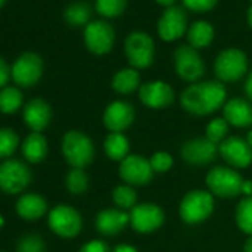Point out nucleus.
Segmentation results:
<instances>
[{"mask_svg": "<svg viewBox=\"0 0 252 252\" xmlns=\"http://www.w3.org/2000/svg\"><path fill=\"white\" fill-rule=\"evenodd\" d=\"M225 99V86L218 80H206L186 88L181 94L180 102L183 110L193 116H208L224 107Z\"/></svg>", "mask_w": 252, "mask_h": 252, "instance_id": "nucleus-1", "label": "nucleus"}, {"mask_svg": "<svg viewBox=\"0 0 252 252\" xmlns=\"http://www.w3.org/2000/svg\"><path fill=\"white\" fill-rule=\"evenodd\" d=\"M215 209L214 194L205 190H191L180 202V217L189 225L206 221Z\"/></svg>", "mask_w": 252, "mask_h": 252, "instance_id": "nucleus-2", "label": "nucleus"}, {"mask_svg": "<svg viewBox=\"0 0 252 252\" xmlns=\"http://www.w3.org/2000/svg\"><path fill=\"white\" fill-rule=\"evenodd\" d=\"M63 155L71 168H86L92 163L95 147L92 140L82 131H68L63 138Z\"/></svg>", "mask_w": 252, "mask_h": 252, "instance_id": "nucleus-3", "label": "nucleus"}, {"mask_svg": "<svg viewBox=\"0 0 252 252\" xmlns=\"http://www.w3.org/2000/svg\"><path fill=\"white\" fill-rule=\"evenodd\" d=\"M125 55L132 68H149L156 57L155 40L144 32H132L125 39Z\"/></svg>", "mask_w": 252, "mask_h": 252, "instance_id": "nucleus-4", "label": "nucleus"}, {"mask_svg": "<svg viewBox=\"0 0 252 252\" xmlns=\"http://www.w3.org/2000/svg\"><path fill=\"white\" fill-rule=\"evenodd\" d=\"M242 175L228 166H215L206 174V186L211 194L231 199L242 194Z\"/></svg>", "mask_w": 252, "mask_h": 252, "instance_id": "nucleus-5", "label": "nucleus"}, {"mask_svg": "<svg viewBox=\"0 0 252 252\" xmlns=\"http://www.w3.org/2000/svg\"><path fill=\"white\" fill-rule=\"evenodd\" d=\"M214 71L221 83L237 82L248 71V57L237 48L224 49L218 54L214 63Z\"/></svg>", "mask_w": 252, "mask_h": 252, "instance_id": "nucleus-6", "label": "nucleus"}, {"mask_svg": "<svg viewBox=\"0 0 252 252\" xmlns=\"http://www.w3.org/2000/svg\"><path fill=\"white\" fill-rule=\"evenodd\" d=\"M174 67L177 74L190 83H197L205 74V63L197 49L190 45H181L174 52Z\"/></svg>", "mask_w": 252, "mask_h": 252, "instance_id": "nucleus-7", "label": "nucleus"}, {"mask_svg": "<svg viewBox=\"0 0 252 252\" xmlns=\"http://www.w3.org/2000/svg\"><path fill=\"white\" fill-rule=\"evenodd\" d=\"M48 224L51 230L64 239L76 237L82 230V215L77 209L68 205H58L55 206L48 217Z\"/></svg>", "mask_w": 252, "mask_h": 252, "instance_id": "nucleus-8", "label": "nucleus"}, {"mask_svg": "<svg viewBox=\"0 0 252 252\" xmlns=\"http://www.w3.org/2000/svg\"><path fill=\"white\" fill-rule=\"evenodd\" d=\"M129 217H131V227L141 234L153 233L159 230L165 222L163 209L152 202L137 203L131 209Z\"/></svg>", "mask_w": 252, "mask_h": 252, "instance_id": "nucleus-9", "label": "nucleus"}, {"mask_svg": "<svg viewBox=\"0 0 252 252\" xmlns=\"http://www.w3.org/2000/svg\"><path fill=\"white\" fill-rule=\"evenodd\" d=\"M119 175L125 184L128 186H147L155 175V171L150 165V160L140 155H129L120 162Z\"/></svg>", "mask_w": 252, "mask_h": 252, "instance_id": "nucleus-10", "label": "nucleus"}, {"mask_svg": "<svg viewBox=\"0 0 252 252\" xmlns=\"http://www.w3.org/2000/svg\"><path fill=\"white\" fill-rule=\"evenodd\" d=\"M32 181L29 166L20 160L11 159L0 165V190L8 194L23 191Z\"/></svg>", "mask_w": 252, "mask_h": 252, "instance_id": "nucleus-11", "label": "nucleus"}, {"mask_svg": "<svg viewBox=\"0 0 252 252\" xmlns=\"http://www.w3.org/2000/svg\"><path fill=\"white\" fill-rule=\"evenodd\" d=\"M85 45L89 52L95 55H105L114 45V29L107 21H91L83 33Z\"/></svg>", "mask_w": 252, "mask_h": 252, "instance_id": "nucleus-12", "label": "nucleus"}, {"mask_svg": "<svg viewBox=\"0 0 252 252\" xmlns=\"http://www.w3.org/2000/svg\"><path fill=\"white\" fill-rule=\"evenodd\" d=\"M189 30V17L180 6H171L163 11L158 21V34L165 42H174Z\"/></svg>", "mask_w": 252, "mask_h": 252, "instance_id": "nucleus-13", "label": "nucleus"}, {"mask_svg": "<svg viewBox=\"0 0 252 252\" xmlns=\"http://www.w3.org/2000/svg\"><path fill=\"white\" fill-rule=\"evenodd\" d=\"M11 74L17 85L23 88L34 86L43 74V61L37 54L26 52L12 65Z\"/></svg>", "mask_w": 252, "mask_h": 252, "instance_id": "nucleus-14", "label": "nucleus"}, {"mask_svg": "<svg viewBox=\"0 0 252 252\" xmlns=\"http://www.w3.org/2000/svg\"><path fill=\"white\" fill-rule=\"evenodd\" d=\"M218 153L217 144L211 143L206 137H196L184 141L180 149L183 160L191 166H203L211 163Z\"/></svg>", "mask_w": 252, "mask_h": 252, "instance_id": "nucleus-15", "label": "nucleus"}, {"mask_svg": "<svg viewBox=\"0 0 252 252\" xmlns=\"http://www.w3.org/2000/svg\"><path fill=\"white\" fill-rule=\"evenodd\" d=\"M135 120V108L128 101H113L110 102L102 114L104 126L110 132H122L131 128Z\"/></svg>", "mask_w": 252, "mask_h": 252, "instance_id": "nucleus-16", "label": "nucleus"}, {"mask_svg": "<svg viewBox=\"0 0 252 252\" xmlns=\"http://www.w3.org/2000/svg\"><path fill=\"white\" fill-rule=\"evenodd\" d=\"M218 152L233 169H245L252 163V149L240 137H227L220 144Z\"/></svg>", "mask_w": 252, "mask_h": 252, "instance_id": "nucleus-17", "label": "nucleus"}, {"mask_svg": "<svg viewBox=\"0 0 252 252\" xmlns=\"http://www.w3.org/2000/svg\"><path fill=\"white\" fill-rule=\"evenodd\" d=\"M140 101L153 110H162L169 107L175 99V92L171 85L162 80L147 82L140 86L138 89Z\"/></svg>", "mask_w": 252, "mask_h": 252, "instance_id": "nucleus-18", "label": "nucleus"}, {"mask_svg": "<svg viewBox=\"0 0 252 252\" xmlns=\"http://www.w3.org/2000/svg\"><path fill=\"white\" fill-rule=\"evenodd\" d=\"M131 225V217L119 208H107L98 212L95 218V228L104 236H116Z\"/></svg>", "mask_w": 252, "mask_h": 252, "instance_id": "nucleus-19", "label": "nucleus"}, {"mask_svg": "<svg viewBox=\"0 0 252 252\" xmlns=\"http://www.w3.org/2000/svg\"><path fill=\"white\" fill-rule=\"evenodd\" d=\"M224 119L234 128H248L252 125V105L245 98H231L222 107Z\"/></svg>", "mask_w": 252, "mask_h": 252, "instance_id": "nucleus-20", "label": "nucleus"}, {"mask_svg": "<svg viewBox=\"0 0 252 252\" xmlns=\"http://www.w3.org/2000/svg\"><path fill=\"white\" fill-rule=\"evenodd\" d=\"M52 117L51 107L46 101L36 98L26 104L24 107V120L33 132H40L49 125Z\"/></svg>", "mask_w": 252, "mask_h": 252, "instance_id": "nucleus-21", "label": "nucleus"}, {"mask_svg": "<svg viewBox=\"0 0 252 252\" xmlns=\"http://www.w3.org/2000/svg\"><path fill=\"white\" fill-rule=\"evenodd\" d=\"M48 209V203L46 200L34 193H27L23 194L18 202H17V214L29 221H34L39 220L45 215Z\"/></svg>", "mask_w": 252, "mask_h": 252, "instance_id": "nucleus-22", "label": "nucleus"}, {"mask_svg": "<svg viewBox=\"0 0 252 252\" xmlns=\"http://www.w3.org/2000/svg\"><path fill=\"white\" fill-rule=\"evenodd\" d=\"M140 73L138 70L129 67V68H122L119 70L113 79H111V88L114 92L120 95H131L137 89H140Z\"/></svg>", "mask_w": 252, "mask_h": 252, "instance_id": "nucleus-23", "label": "nucleus"}, {"mask_svg": "<svg viewBox=\"0 0 252 252\" xmlns=\"http://www.w3.org/2000/svg\"><path fill=\"white\" fill-rule=\"evenodd\" d=\"M131 144L122 132H110L104 140V152L105 156L114 162H122L125 158L129 156Z\"/></svg>", "mask_w": 252, "mask_h": 252, "instance_id": "nucleus-24", "label": "nucleus"}, {"mask_svg": "<svg viewBox=\"0 0 252 252\" xmlns=\"http://www.w3.org/2000/svg\"><path fill=\"white\" fill-rule=\"evenodd\" d=\"M215 37V30L212 24L208 21H196L193 23L187 30V40L189 45L194 49H203L208 48Z\"/></svg>", "mask_w": 252, "mask_h": 252, "instance_id": "nucleus-25", "label": "nucleus"}, {"mask_svg": "<svg viewBox=\"0 0 252 252\" xmlns=\"http://www.w3.org/2000/svg\"><path fill=\"white\" fill-rule=\"evenodd\" d=\"M23 155L30 163L42 162L48 155V141L40 132H32L23 143Z\"/></svg>", "mask_w": 252, "mask_h": 252, "instance_id": "nucleus-26", "label": "nucleus"}, {"mask_svg": "<svg viewBox=\"0 0 252 252\" xmlns=\"http://www.w3.org/2000/svg\"><path fill=\"white\" fill-rule=\"evenodd\" d=\"M234 220L240 231L248 236H252V196L243 197L237 203L234 211Z\"/></svg>", "mask_w": 252, "mask_h": 252, "instance_id": "nucleus-27", "label": "nucleus"}, {"mask_svg": "<svg viewBox=\"0 0 252 252\" xmlns=\"http://www.w3.org/2000/svg\"><path fill=\"white\" fill-rule=\"evenodd\" d=\"M64 20L74 27L88 26L91 20V6L86 2H74L64 11Z\"/></svg>", "mask_w": 252, "mask_h": 252, "instance_id": "nucleus-28", "label": "nucleus"}, {"mask_svg": "<svg viewBox=\"0 0 252 252\" xmlns=\"http://www.w3.org/2000/svg\"><path fill=\"white\" fill-rule=\"evenodd\" d=\"M111 197H113L114 205L122 211L132 209L137 205V193H135L134 187L128 186V184H122V186L114 187Z\"/></svg>", "mask_w": 252, "mask_h": 252, "instance_id": "nucleus-29", "label": "nucleus"}, {"mask_svg": "<svg viewBox=\"0 0 252 252\" xmlns=\"http://www.w3.org/2000/svg\"><path fill=\"white\" fill-rule=\"evenodd\" d=\"M23 104V94L14 86H6L0 91V111L5 114L15 113Z\"/></svg>", "mask_w": 252, "mask_h": 252, "instance_id": "nucleus-30", "label": "nucleus"}, {"mask_svg": "<svg viewBox=\"0 0 252 252\" xmlns=\"http://www.w3.org/2000/svg\"><path fill=\"white\" fill-rule=\"evenodd\" d=\"M65 186L71 194H83L89 187L88 174L80 168H73L65 178Z\"/></svg>", "mask_w": 252, "mask_h": 252, "instance_id": "nucleus-31", "label": "nucleus"}, {"mask_svg": "<svg viewBox=\"0 0 252 252\" xmlns=\"http://www.w3.org/2000/svg\"><path fill=\"white\" fill-rule=\"evenodd\" d=\"M128 5V0H95V9L104 18L120 17Z\"/></svg>", "mask_w": 252, "mask_h": 252, "instance_id": "nucleus-32", "label": "nucleus"}, {"mask_svg": "<svg viewBox=\"0 0 252 252\" xmlns=\"http://www.w3.org/2000/svg\"><path fill=\"white\" fill-rule=\"evenodd\" d=\"M228 135V123L224 117H215L206 125V138L220 146Z\"/></svg>", "mask_w": 252, "mask_h": 252, "instance_id": "nucleus-33", "label": "nucleus"}, {"mask_svg": "<svg viewBox=\"0 0 252 252\" xmlns=\"http://www.w3.org/2000/svg\"><path fill=\"white\" fill-rule=\"evenodd\" d=\"M20 146V138L14 129L2 128L0 129V159L9 158L15 153Z\"/></svg>", "mask_w": 252, "mask_h": 252, "instance_id": "nucleus-34", "label": "nucleus"}, {"mask_svg": "<svg viewBox=\"0 0 252 252\" xmlns=\"http://www.w3.org/2000/svg\"><path fill=\"white\" fill-rule=\"evenodd\" d=\"M17 252H45V242L36 233L26 234L18 242Z\"/></svg>", "mask_w": 252, "mask_h": 252, "instance_id": "nucleus-35", "label": "nucleus"}, {"mask_svg": "<svg viewBox=\"0 0 252 252\" xmlns=\"http://www.w3.org/2000/svg\"><path fill=\"white\" fill-rule=\"evenodd\" d=\"M149 160H150L153 171L158 174H165L174 166V158L168 152H156L152 155V158Z\"/></svg>", "mask_w": 252, "mask_h": 252, "instance_id": "nucleus-36", "label": "nucleus"}, {"mask_svg": "<svg viewBox=\"0 0 252 252\" xmlns=\"http://www.w3.org/2000/svg\"><path fill=\"white\" fill-rule=\"evenodd\" d=\"M183 5L190 9L191 12H199V14H203V12H209L215 8L218 0H181Z\"/></svg>", "mask_w": 252, "mask_h": 252, "instance_id": "nucleus-37", "label": "nucleus"}, {"mask_svg": "<svg viewBox=\"0 0 252 252\" xmlns=\"http://www.w3.org/2000/svg\"><path fill=\"white\" fill-rule=\"evenodd\" d=\"M79 252H111V251L104 240H91L85 243L79 249Z\"/></svg>", "mask_w": 252, "mask_h": 252, "instance_id": "nucleus-38", "label": "nucleus"}, {"mask_svg": "<svg viewBox=\"0 0 252 252\" xmlns=\"http://www.w3.org/2000/svg\"><path fill=\"white\" fill-rule=\"evenodd\" d=\"M11 77V68L8 67L6 61L0 57V88H6Z\"/></svg>", "mask_w": 252, "mask_h": 252, "instance_id": "nucleus-39", "label": "nucleus"}, {"mask_svg": "<svg viewBox=\"0 0 252 252\" xmlns=\"http://www.w3.org/2000/svg\"><path fill=\"white\" fill-rule=\"evenodd\" d=\"M111 252H138V249L132 245H128V243H120Z\"/></svg>", "mask_w": 252, "mask_h": 252, "instance_id": "nucleus-40", "label": "nucleus"}, {"mask_svg": "<svg viewBox=\"0 0 252 252\" xmlns=\"http://www.w3.org/2000/svg\"><path fill=\"white\" fill-rule=\"evenodd\" d=\"M242 194H245V197L252 196V181L243 180V183H242Z\"/></svg>", "mask_w": 252, "mask_h": 252, "instance_id": "nucleus-41", "label": "nucleus"}, {"mask_svg": "<svg viewBox=\"0 0 252 252\" xmlns=\"http://www.w3.org/2000/svg\"><path fill=\"white\" fill-rule=\"evenodd\" d=\"M245 94L249 99H252V71L251 74L248 76L246 82H245Z\"/></svg>", "mask_w": 252, "mask_h": 252, "instance_id": "nucleus-42", "label": "nucleus"}, {"mask_svg": "<svg viewBox=\"0 0 252 252\" xmlns=\"http://www.w3.org/2000/svg\"><path fill=\"white\" fill-rule=\"evenodd\" d=\"M156 3H159L160 6H165V9H166V8H171V6H174L175 0H156Z\"/></svg>", "mask_w": 252, "mask_h": 252, "instance_id": "nucleus-43", "label": "nucleus"}, {"mask_svg": "<svg viewBox=\"0 0 252 252\" xmlns=\"http://www.w3.org/2000/svg\"><path fill=\"white\" fill-rule=\"evenodd\" d=\"M243 252H252V236H249V239L245 242Z\"/></svg>", "mask_w": 252, "mask_h": 252, "instance_id": "nucleus-44", "label": "nucleus"}, {"mask_svg": "<svg viewBox=\"0 0 252 252\" xmlns=\"http://www.w3.org/2000/svg\"><path fill=\"white\" fill-rule=\"evenodd\" d=\"M246 17H248V24H249V27L252 29V6L248 9V15H246Z\"/></svg>", "mask_w": 252, "mask_h": 252, "instance_id": "nucleus-45", "label": "nucleus"}, {"mask_svg": "<svg viewBox=\"0 0 252 252\" xmlns=\"http://www.w3.org/2000/svg\"><path fill=\"white\" fill-rule=\"evenodd\" d=\"M246 143L251 146V149H252V129L248 132V135H246Z\"/></svg>", "mask_w": 252, "mask_h": 252, "instance_id": "nucleus-46", "label": "nucleus"}, {"mask_svg": "<svg viewBox=\"0 0 252 252\" xmlns=\"http://www.w3.org/2000/svg\"><path fill=\"white\" fill-rule=\"evenodd\" d=\"M3 224H5V220H3V217H2V215H0V228L3 227Z\"/></svg>", "mask_w": 252, "mask_h": 252, "instance_id": "nucleus-47", "label": "nucleus"}, {"mask_svg": "<svg viewBox=\"0 0 252 252\" xmlns=\"http://www.w3.org/2000/svg\"><path fill=\"white\" fill-rule=\"evenodd\" d=\"M5 2H6V0H0V8H2V6L5 5Z\"/></svg>", "mask_w": 252, "mask_h": 252, "instance_id": "nucleus-48", "label": "nucleus"}, {"mask_svg": "<svg viewBox=\"0 0 252 252\" xmlns=\"http://www.w3.org/2000/svg\"><path fill=\"white\" fill-rule=\"evenodd\" d=\"M251 2H252V0H251Z\"/></svg>", "mask_w": 252, "mask_h": 252, "instance_id": "nucleus-49", "label": "nucleus"}]
</instances>
